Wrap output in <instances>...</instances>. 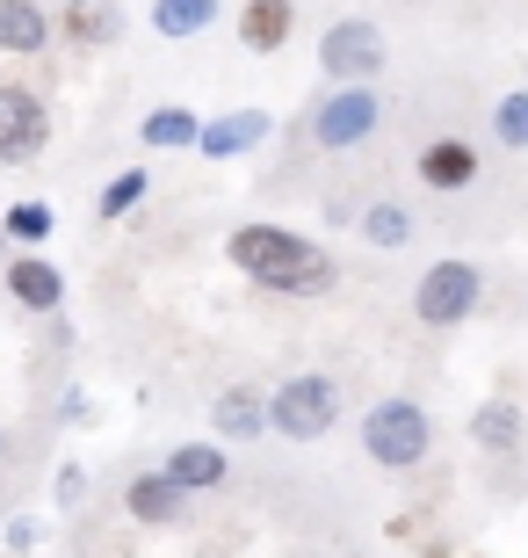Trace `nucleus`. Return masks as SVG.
I'll use <instances>...</instances> for the list:
<instances>
[{
  "mask_svg": "<svg viewBox=\"0 0 528 558\" xmlns=\"http://www.w3.org/2000/svg\"><path fill=\"white\" fill-rule=\"evenodd\" d=\"M478 298H486V269L464 262V254H442V262H427L420 283H413V319H420L427 333H449L478 312Z\"/></svg>",
  "mask_w": 528,
  "mask_h": 558,
  "instance_id": "4",
  "label": "nucleus"
},
{
  "mask_svg": "<svg viewBox=\"0 0 528 558\" xmlns=\"http://www.w3.org/2000/svg\"><path fill=\"white\" fill-rule=\"evenodd\" d=\"M232 29H240V44L254 59H275L297 37V0H246L240 15H232Z\"/></svg>",
  "mask_w": 528,
  "mask_h": 558,
  "instance_id": "12",
  "label": "nucleus"
},
{
  "mask_svg": "<svg viewBox=\"0 0 528 558\" xmlns=\"http://www.w3.org/2000/svg\"><path fill=\"white\" fill-rule=\"evenodd\" d=\"M478 182V145L456 138V131H442V138L420 145V189H442V196H456V189Z\"/></svg>",
  "mask_w": 528,
  "mask_h": 558,
  "instance_id": "13",
  "label": "nucleus"
},
{
  "mask_svg": "<svg viewBox=\"0 0 528 558\" xmlns=\"http://www.w3.org/2000/svg\"><path fill=\"white\" fill-rule=\"evenodd\" d=\"M363 457L377 472H420L427 457H434V414H427L420 399H377L363 414Z\"/></svg>",
  "mask_w": 528,
  "mask_h": 558,
  "instance_id": "2",
  "label": "nucleus"
},
{
  "mask_svg": "<svg viewBox=\"0 0 528 558\" xmlns=\"http://www.w3.org/2000/svg\"><path fill=\"white\" fill-rule=\"evenodd\" d=\"M363 247H377V254H398V247H413V210L398 204V196H377V204H363Z\"/></svg>",
  "mask_w": 528,
  "mask_h": 558,
  "instance_id": "20",
  "label": "nucleus"
},
{
  "mask_svg": "<svg viewBox=\"0 0 528 558\" xmlns=\"http://www.w3.org/2000/svg\"><path fill=\"white\" fill-rule=\"evenodd\" d=\"M123 515L145 522V530H174V522L188 515V486H174L160 464H152V472H131L123 478Z\"/></svg>",
  "mask_w": 528,
  "mask_h": 558,
  "instance_id": "9",
  "label": "nucleus"
},
{
  "mask_svg": "<svg viewBox=\"0 0 528 558\" xmlns=\"http://www.w3.org/2000/svg\"><path fill=\"white\" fill-rule=\"evenodd\" d=\"M333 421H341V385L326 371H297L283 385H268V435L319 442V435H333Z\"/></svg>",
  "mask_w": 528,
  "mask_h": 558,
  "instance_id": "3",
  "label": "nucleus"
},
{
  "mask_svg": "<svg viewBox=\"0 0 528 558\" xmlns=\"http://www.w3.org/2000/svg\"><path fill=\"white\" fill-rule=\"evenodd\" d=\"M0 464H8V428H0Z\"/></svg>",
  "mask_w": 528,
  "mask_h": 558,
  "instance_id": "25",
  "label": "nucleus"
},
{
  "mask_svg": "<svg viewBox=\"0 0 528 558\" xmlns=\"http://www.w3.org/2000/svg\"><path fill=\"white\" fill-rule=\"evenodd\" d=\"M377 124H384V95H377V81H347V87H326L319 102H311L305 131L319 153H355V145L377 138Z\"/></svg>",
  "mask_w": 528,
  "mask_h": 558,
  "instance_id": "5",
  "label": "nucleus"
},
{
  "mask_svg": "<svg viewBox=\"0 0 528 558\" xmlns=\"http://www.w3.org/2000/svg\"><path fill=\"white\" fill-rule=\"evenodd\" d=\"M51 232H59V210L37 204V196L29 204H8V218H0V240H15V247H44Z\"/></svg>",
  "mask_w": 528,
  "mask_h": 558,
  "instance_id": "22",
  "label": "nucleus"
},
{
  "mask_svg": "<svg viewBox=\"0 0 528 558\" xmlns=\"http://www.w3.org/2000/svg\"><path fill=\"white\" fill-rule=\"evenodd\" d=\"M51 500H59V508H81L87 500V472L81 464H59V472H51Z\"/></svg>",
  "mask_w": 528,
  "mask_h": 558,
  "instance_id": "24",
  "label": "nucleus"
},
{
  "mask_svg": "<svg viewBox=\"0 0 528 558\" xmlns=\"http://www.w3.org/2000/svg\"><path fill=\"white\" fill-rule=\"evenodd\" d=\"M160 472L174 478V486H188V494H210V486L232 478V457H224V442H174Z\"/></svg>",
  "mask_w": 528,
  "mask_h": 558,
  "instance_id": "17",
  "label": "nucleus"
},
{
  "mask_svg": "<svg viewBox=\"0 0 528 558\" xmlns=\"http://www.w3.org/2000/svg\"><path fill=\"white\" fill-rule=\"evenodd\" d=\"M51 22H59V37L73 44V51H109V44L123 37V8L116 0H65Z\"/></svg>",
  "mask_w": 528,
  "mask_h": 558,
  "instance_id": "15",
  "label": "nucleus"
},
{
  "mask_svg": "<svg viewBox=\"0 0 528 558\" xmlns=\"http://www.w3.org/2000/svg\"><path fill=\"white\" fill-rule=\"evenodd\" d=\"M196 131H204V117L182 102H160L138 117V145L145 153H196Z\"/></svg>",
  "mask_w": 528,
  "mask_h": 558,
  "instance_id": "18",
  "label": "nucleus"
},
{
  "mask_svg": "<svg viewBox=\"0 0 528 558\" xmlns=\"http://www.w3.org/2000/svg\"><path fill=\"white\" fill-rule=\"evenodd\" d=\"M268 131H275L268 109H224V117H210V124L196 131V153H204V160H246Z\"/></svg>",
  "mask_w": 528,
  "mask_h": 558,
  "instance_id": "10",
  "label": "nucleus"
},
{
  "mask_svg": "<svg viewBox=\"0 0 528 558\" xmlns=\"http://www.w3.org/2000/svg\"><path fill=\"white\" fill-rule=\"evenodd\" d=\"M0 283H8V298H15L22 312H37V319H59L65 312V269L44 262V254H15V262L0 269Z\"/></svg>",
  "mask_w": 528,
  "mask_h": 558,
  "instance_id": "8",
  "label": "nucleus"
},
{
  "mask_svg": "<svg viewBox=\"0 0 528 558\" xmlns=\"http://www.w3.org/2000/svg\"><path fill=\"white\" fill-rule=\"evenodd\" d=\"M51 37H59V22L44 0H0V51L8 59H44Z\"/></svg>",
  "mask_w": 528,
  "mask_h": 558,
  "instance_id": "14",
  "label": "nucleus"
},
{
  "mask_svg": "<svg viewBox=\"0 0 528 558\" xmlns=\"http://www.w3.org/2000/svg\"><path fill=\"white\" fill-rule=\"evenodd\" d=\"M391 65V44H384V29L369 15H341V22H326L319 29V73H326V87H347V81H377Z\"/></svg>",
  "mask_w": 528,
  "mask_h": 558,
  "instance_id": "6",
  "label": "nucleus"
},
{
  "mask_svg": "<svg viewBox=\"0 0 528 558\" xmlns=\"http://www.w3.org/2000/svg\"><path fill=\"white\" fill-rule=\"evenodd\" d=\"M492 138L507 145V153H528V87H507L492 102Z\"/></svg>",
  "mask_w": 528,
  "mask_h": 558,
  "instance_id": "23",
  "label": "nucleus"
},
{
  "mask_svg": "<svg viewBox=\"0 0 528 558\" xmlns=\"http://www.w3.org/2000/svg\"><path fill=\"white\" fill-rule=\"evenodd\" d=\"M145 196H152V174H145V167H116V174L102 182V196H95V218L116 226V218H131Z\"/></svg>",
  "mask_w": 528,
  "mask_h": 558,
  "instance_id": "21",
  "label": "nucleus"
},
{
  "mask_svg": "<svg viewBox=\"0 0 528 558\" xmlns=\"http://www.w3.org/2000/svg\"><path fill=\"white\" fill-rule=\"evenodd\" d=\"M51 145V102L29 81H0V167H29Z\"/></svg>",
  "mask_w": 528,
  "mask_h": 558,
  "instance_id": "7",
  "label": "nucleus"
},
{
  "mask_svg": "<svg viewBox=\"0 0 528 558\" xmlns=\"http://www.w3.org/2000/svg\"><path fill=\"white\" fill-rule=\"evenodd\" d=\"M224 262L246 276V283L275 290V298H333V283H341V262H333V247H319L311 232L297 226H275V218H246V226L224 232Z\"/></svg>",
  "mask_w": 528,
  "mask_h": 558,
  "instance_id": "1",
  "label": "nucleus"
},
{
  "mask_svg": "<svg viewBox=\"0 0 528 558\" xmlns=\"http://www.w3.org/2000/svg\"><path fill=\"white\" fill-rule=\"evenodd\" d=\"M210 435L218 442H261L268 435V392L261 385H224L210 399Z\"/></svg>",
  "mask_w": 528,
  "mask_h": 558,
  "instance_id": "11",
  "label": "nucleus"
},
{
  "mask_svg": "<svg viewBox=\"0 0 528 558\" xmlns=\"http://www.w3.org/2000/svg\"><path fill=\"white\" fill-rule=\"evenodd\" d=\"M470 442H478V457H500V464H514L528 442V421L514 399H486L478 414H470Z\"/></svg>",
  "mask_w": 528,
  "mask_h": 558,
  "instance_id": "16",
  "label": "nucleus"
},
{
  "mask_svg": "<svg viewBox=\"0 0 528 558\" xmlns=\"http://www.w3.org/2000/svg\"><path fill=\"white\" fill-rule=\"evenodd\" d=\"M218 15H224V0H152L145 8L152 37H167V44H188V37H204V29H218Z\"/></svg>",
  "mask_w": 528,
  "mask_h": 558,
  "instance_id": "19",
  "label": "nucleus"
}]
</instances>
